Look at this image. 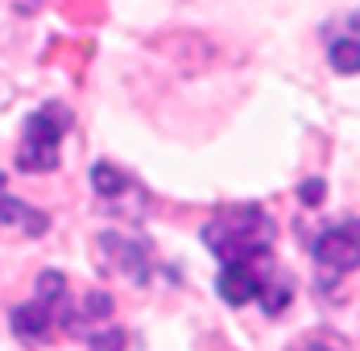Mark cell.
Here are the masks:
<instances>
[{
	"instance_id": "obj_4",
	"label": "cell",
	"mask_w": 360,
	"mask_h": 351,
	"mask_svg": "<svg viewBox=\"0 0 360 351\" xmlns=\"http://www.w3.org/2000/svg\"><path fill=\"white\" fill-rule=\"evenodd\" d=\"M327 58H331V67L340 74H356L360 70V8H352L340 21V29H335L331 46H327Z\"/></svg>"
},
{
	"instance_id": "obj_10",
	"label": "cell",
	"mask_w": 360,
	"mask_h": 351,
	"mask_svg": "<svg viewBox=\"0 0 360 351\" xmlns=\"http://www.w3.org/2000/svg\"><path fill=\"white\" fill-rule=\"evenodd\" d=\"M319 194H323V186H319V182H311V186H307V190H302V199H307V203H315V199H319Z\"/></svg>"
},
{
	"instance_id": "obj_1",
	"label": "cell",
	"mask_w": 360,
	"mask_h": 351,
	"mask_svg": "<svg viewBox=\"0 0 360 351\" xmlns=\"http://www.w3.org/2000/svg\"><path fill=\"white\" fill-rule=\"evenodd\" d=\"M203 244L219 256V265H245L274 256V219L261 207H224L203 223Z\"/></svg>"
},
{
	"instance_id": "obj_8",
	"label": "cell",
	"mask_w": 360,
	"mask_h": 351,
	"mask_svg": "<svg viewBox=\"0 0 360 351\" xmlns=\"http://www.w3.org/2000/svg\"><path fill=\"white\" fill-rule=\"evenodd\" d=\"M294 351H348V343H344L340 335H327V331H319V335H307V339H302Z\"/></svg>"
},
{
	"instance_id": "obj_6",
	"label": "cell",
	"mask_w": 360,
	"mask_h": 351,
	"mask_svg": "<svg viewBox=\"0 0 360 351\" xmlns=\"http://www.w3.org/2000/svg\"><path fill=\"white\" fill-rule=\"evenodd\" d=\"M100 244H104V252H112V256H116V265H120V269H124L133 281H145V277H149V252H145L137 240L100 236Z\"/></svg>"
},
{
	"instance_id": "obj_2",
	"label": "cell",
	"mask_w": 360,
	"mask_h": 351,
	"mask_svg": "<svg viewBox=\"0 0 360 351\" xmlns=\"http://www.w3.org/2000/svg\"><path fill=\"white\" fill-rule=\"evenodd\" d=\"M71 124V112L63 104H46L37 107L34 116L25 120V133H21V153H17V170L25 174H46L58 166V140Z\"/></svg>"
},
{
	"instance_id": "obj_7",
	"label": "cell",
	"mask_w": 360,
	"mask_h": 351,
	"mask_svg": "<svg viewBox=\"0 0 360 351\" xmlns=\"http://www.w3.org/2000/svg\"><path fill=\"white\" fill-rule=\"evenodd\" d=\"M91 182H96V190H100V194H120V190L129 186V178L120 174L116 166H108V161H100V166H96V178H91Z\"/></svg>"
},
{
	"instance_id": "obj_3",
	"label": "cell",
	"mask_w": 360,
	"mask_h": 351,
	"mask_svg": "<svg viewBox=\"0 0 360 351\" xmlns=\"http://www.w3.org/2000/svg\"><path fill=\"white\" fill-rule=\"evenodd\" d=\"M311 256H315L323 281H335V277H344V273H352L360 265V219H344V223L319 232L315 244H311Z\"/></svg>"
},
{
	"instance_id": "obj_5",
	"label": "cell",
	"mask_w": 360,
	"mask_h": 351,
	"mask_svg": "<svg viewBox=\"0 0 360 351\" xmlns=\"http://www.w3.org/2000/svg\"><path fill=\"white\" fill-rule=\"evenodd\" d=\"M0 227H21L25 236H41L46 232V215L34 211L30 203L4 194V182H0Z\"/></svg>"
},
{
	"instance_id": "obj_9",
	"label": "cell",
	"mask_w": 360,
	"mask_h": 351,
	"mask_svg": "<svg viewBox=\"0 0 360 351\" xmlns=\"http://www.w3.org/2000/svg\"><path fill=\"white\" fill-rule=\"evenodd\" d=\"M108 310H112V302H108V293H91V318H108ZM87 314V310H83ZM63 318H71L67 326H71L75 335L83 331V318H75V314H63Z\"/></svg>"
}]
</instances>
